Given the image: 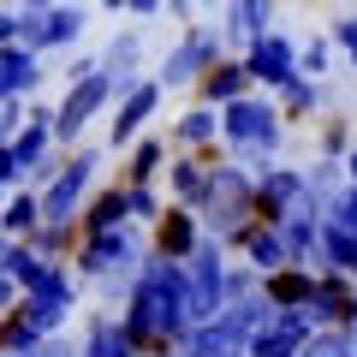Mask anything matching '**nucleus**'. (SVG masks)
Listing matches in <instances>:
<instances>
[{"instance_id": "nucleus-30", "label": "nucleus", "mask_w": 357, "mask_h": 357, "mask_svg": "<svg viewBox=\"0 0 357 357\" xmlns=\"http://www.w3.org/2000/svg\"><path fill=\"white\" fill-rule=\"evenodd\" d=\"M304 185H310V208H316V215H328V203L345 191V161H328V155H316V161L304 167Z\"/></svg>"}, {"instance_id": "nucleus-20", "label": "nucleus", "mask_w": 357, "mask_h": 357, "mask_svg": "<svg viewBox=\"0 0 357 357\" xmlns=\"http://www.w3.org/2000/svg\"><path fill=\"white\" fill-rule=\"evenodd\" d=\"M191 89H197V102H203V107H227V102H238V96H250L256 84H250V72H244L238 54H227V60H215Z\"/></svg>"}, {"instance_id": "nucleus-13", "label": "nucleus", "mask_w": 357, "mask_h": 357, "mask_svg": "<svg viewBox=\"0 0 357 357\" xmlns=\"http://www.w3.org/2000/svg\"><path fill=\"white\" fill-rule=\"evenodd\" d=\"M310 333H316V316H310V310H280V304H268V316L256 321V333H250V345H244V351H250V357H298Z\"/></svg>"}, {"instance_id": "nucleus-35", "label": "nucleus", "mask_w": 357, "mask_h": 357, "mask_svg": "<svg viewBox=\"0 0 357 357\" xmlns=\"http://www.w3.org/2000/svg\"><path fill=\"white\" fill-rule=\"evenodd\" d=\"M161 208H167V197L155 191V185H126V215H131V227H155Z\"/></svg>"}, {"instance_id": "nucleus-17", "label": "nucleus", "mask_w": 357, "mask_h": 357, "mask_svg": "<svg viewBox=\"0 0 357 357\" xmlns=\"http://www.w3.org/2000/svg\"><path fill=\"white\" fill-rule=\"evenodd\" d=\"M167 149H191V155H227L220 143V107H185V114L167 126Z\"/></svg>"}, {"instance_id": "nucleus-47", "label": "nucleus", "mask_w": 357, "mask_h": 357, "mask_svg": "<svg viewBox=\"0 0 357 357\" xmlns=\"http://www.w3.org/2000/svg\"><path fill=\"white\" fill-rule=\"evenodd\" d=\"M0 102H18V96H13V77H6V66H0Z\"/></svg>"}, {"instance_id": "nucleus-21", "label": "nucleus", "mask_w": 357, "mask_h": 357, "mask_svg": "<svg viewBox=\"0 0 357 357\" xmlns=\"http://www.w3.org/2000/svg\"><path fill=\"white\" fill-rule=\"evenodd\" d=\"M102 72L114 77L119 96H126L137 77H149V72H143V30H137V24H131V30H114V36H107V48H102Z\"/></svg>"}, {"instance_id": "nucleus-31", "label": "nucleus", "mask_w": 357, "mask_h": 357, "mask_svg": "<svg viewBox=\"0 0 357 357\" xmlns=\"http://www.w3.org/2000/svg\"><path fill=\"white\" fill-rule=\"evenodd\" d=\"M321 268L333 274H351L357 280V232L340 227V220H321Z\"/></svg>"}, {"instance_id": "nucleus-32", "label": "nucleus", "mask_w": 357, "mask_h": 357, "mask_svg": "<svg viewBox=\"0 0 357 357\" xmlns=\"http://www.w3.org/2000/svg\"><path fill=\"white\" fill-rule=\"evenodd\" d=\"M351 143H357V119H345V114H321V119H316V155L345 161Z\"/></svg>"}, {"instance_id": "nucleus-15", "label": "nucleus", "mask_w": 357, "mask_h": 357, "mask_svg": "<svg viewBox=\"0 0 357 357\" xmlns=\"http://www.w3.org/2000/svg\"><path fill=\"white\" fill-rule=\"evenodd\" d=\"M227 155H191V149H173L167 155V203H185V208H203L208 197V178Z\"/></svg>"}, {"instance_id": "nucleus-51", "label": "nucleus", "mask_w": 357, "mask_h": 357, "mask_svg": "<svg viewBox=\"0 0 357 357\" xmlns=\"http://www.w3.org/2000/svg\"><path fill=\"white\" fill-rule=\"evenodd\" d=\"M0 6H18V0H0Z\"/></svg>"}, {"instance_id": "nucleus-52", "label": "nucleus", "mask_w": 357, "mask_h": 357, "mask_svg": "<svg viewBox=\"0 0 357 357\" xmlns=\"http://www.w3.org/2000/svg\"><path fill=\"white\" fill-rule=\"evenodd\" d=\"M0 250H6V232H0Z\"/></svg>"}, {"instance_id": "nucleus-14", "label": "nucleus", "mask_w": 357, "mask_h": 357, "mask_svg": "<svg viewBox=\"0 0 357 357\" xmlns=\"http://www.w3.org/2000/svg\"><path fill=\"white\" fill-rule=\"evenodd\" d=\"M304 310L316 316V328H351L357 321V280L333 274V268H316V286H310Z\"/></svg>"}, {"instance_id": "nucleus-27", "label": "nucleus", "mask_w": 357, "mask_h": 357, "mask_svg": "<svg viewBox=\"0 0 357 357\" xmlns=\"http://www.w3.org/2000/svg\"><path fill=\"white\" fill-rule=\"evenodd\" d=\"M280 232H286V250H292L298 268H321V215H286Z\"/></svg>"}, {"instance_id": "nucleus-25", "label": "nucleus", "mask_w": 357, "mask_h": 357, "mask_svg": "<svg viewBox=\"0 0 357 357\" xmlns=\"http://www.w3.org/2000/svg\"><path fill=\"white\" fill-rule=\"evenodd\" d=\"M310 286H316V268H274V274H262V298L268 304H280V310H304L310 304Z\"/></svg>"}, {"instance_id": "nucleus-28", "label": "nucleus", "mask_w": 357, "mask_h": 357, "mask_svg": "<svg viewBox=\"0 0 357 357\" xmlns=\"http://www.w3.org/2000/svg\"><path fill=\"white\" fill-rule=\"evenodd\" d=\"M167 155H173V149H167V137H149V131H143V137L131 143V161H126V173H119V178H126V185H155V178L167 173Z\"/></svg>"}, {"instance_id": "nucleus-49", "label": "nucleus", "mask_w": 357, "mask_h": 357, "mask_svg": "<svg viewBox=\"0 0 357 357\" xmlns=\"http://www.w3.org/2000/svg\"><path fill=\"white\" fill-rule=\"evenodd\" d=\"M220 13V0H203V18H215Z\"/></svg>"}, {"instance_id": "nucleus-29", "label": "nucleus", "mask_w": 357, "mask_h": 357, "mask_svg": "<svg viewBox=\"0 0 357 357\" xmlns=\"http://www.w3.org/2000/svg\"><path fill=\"white\" fill-rule=\"evenodd\" d=\"M0 268H6V274L18 280V292H24V286H36L54 262H48V256H42L30 238H6V250H0Z\"/></svg>"}, {"instance_id": "nucleus-41", "label": "nucleus", "mask_w": 357, "mask_h": 357, "mask_svg": "<svg viewBox=\"0 0 357 357\" xmlns=\"http://www.w3.org/2000/svg\"><path fill=\"white\" fill-rule=\"evenodd\" d=\"M161 13H167V18H178V24H197V18H203V0H167Z\"/></svg>"}, {"instance_id": "nucleus-42", "label": "nucleus", "mask_w": 357, "mask_h": 357, "mask_svg": "<svg viewBox=\"0 0 357 357\" xmlns=\"http://www.w3.org/2000/svg\"><path fill=\"white\" fill-rule=\"evenodd\" d=\"M89 72H102V54H77V60L66 66V84H77V77H89Z\"/></svg>"}, {"instance_id": "nucleus-3", "label": "nucleus", "mask_w": 357, "mask_h": 357, "mask_svg": "<svg viewBox=\"0 0 357 357\" xmlns=\"http://www.w3.org/2000/svg\"><path fill=\"white\" fill-rule=\"evenodd\" d=\"M143 256H149V244H143L137 227H114V232H77V250H72V268L84 274V286H96V292L107 298V304H126L131 280H137Z\"/></svg>"}, {"instance_id": "nucleus-19", "label": "nucleus", "mask_w": 357, "mask_h": 357, "mask_svg": "<svg viewBox=\"0 0 357 357\" xmlns=\"http://www.w3.org/2000/svg\"><path fill=\"white\" fill-rule=\"evenodd\" d=\"M274 102H280L286 126H310V119L333 114V107H340V96H333L328 77H292L286 89H274Z\"/></svg>"}, {"instance_id": "nucleus-48", "label": "nucleus", "mask_w": 357, "mask_h": 357, "mask_svg": "<svg viewBox=\"0 0 357 357\" xmlns=\"http://www.w3.org/2000/svg\"><path fill=\"white\" fill-rule=\"evenodd\" d=\"M54 0H18V13H48Z\"/></svg>"}, {"instance_id": "nucleus-46", "label": "nucleus", "mask_w": 357, "mask_h": 357, "mask_svg": "<svg viewBox=\"0 0 357 357\" xmlns=\"http://www.w3.org/2000/svg\"><path fill=\"white\" fill-rule=\"evenodd\" d=\"M345 185H357V143H351V155H345Z\"/></svg>"}, {"instance_id": "nucleus-26", "label": "nucleus", "mask_w": 357, "mask_h": 357, "mask_svg": "<svg viewBox=\"0 0 357 357\" xmlns=\"http://www.w3.org/2000/svg\"><path fill=\"white\" fill-rule=\"evenodd\" d=\"M36 227H42V191L36 185H18V191L0 203V232H6V238H30Z\"/></svg>"}, {"instance_id": "nucleus-33", "label": "nucleus", "mask_w": 357, "mask_h": 357, "mask_svg": "<svg viewBox=\"0 0 357 357\" xmlns=\"http://www.w3.org/2000/svg\"><path fill=\"white\" fill-rule=\"evenodd\" d=\"M333 66H340V48L328 36H298V72L304 77H328Z\"/></svg>"}, {"instance_id": "nucleus-44", "label": "nucleus", "mask_w": 357, "mask_h": 357, "mask_svg": "<svg viewBox=\"0 0 357 357\" xmlns=\"http://www.w3.org/2000/svg\"><path fill=\"white\" fill-rule=\"evenodd\" d=\"M18 42V6H0V48Z\"/></svg>"}, {"instance_id": "nucleus-36", "label": "nucleus", "mask_w": 357, "mask_h": 357, "mask_svg": "<svg viewBox=\"0 0 357 357\" xmlns=\"http://www.w3.org/2000/svg\"><path fill=\"white\" fill-rule=\"evenodd\" d=\"M262 298V274L250 262H227V304H250Z\"/></svg>"}, {"instance_id": "nucleus-22", "label": "nucleus", "mask_w": 357, "mask_h": 357, "mask_svg": "<svg viewBox=\"0 0 357 357\" xmlns=\"http://www.w3.org/2000/svg\"><path fill=\"white\" fill-rule=\"evenodd\" d=\"M77 357H137V345H131V333L119 328V316L96 310V316L84 321V333H77Z\"/></svg>"}, {"instance_id": "nucleus-6", "label": "nucleus", "mask_w": 357, "mask_h": 357, "mask_svg": "<svg viewBox=\"0 0 357 357\" xmlns=\"http://www.w3.org/2000/svg\"><path fill=\"white\" fill-rule=\"evenodd\" d=\"M77 298H84V274H77L72 262H54L36 286H24V292H18L13 310H18V316H30L42 333H66V321H72Z\"/></svg>"}, {"instance_id": "nucleus-4", "label": "nucleus", "mask_w": 357, "mask_h": 357, "mask_svg": "<svg viewBox=\"0 0 357 357\" xmlns=\"http://www.w3.org/2000/svg\"><path fill=\"white\" fill-rule=\"evenodd\" d=\"M215 60H227V36H220L215 18H197V24H185V30H178V42L161 54L155 84H161V89H191Z\"/></svg>"}, {"instance_id": "nucleus-9", "label": "nucleus", "mask_w": 357, "mask_h": 357, "mask_svg": "<svg viewBox=\"0 0 357 357\" xmlns=\"http://www.w3.org/2000/svg\"><path fill=\"white\" fill-rule=\"evenodd\" d=\"M238 60H244V72H250V84L268 89V96L286 89L292 77H304V72H298V36H292V30H280V24L262 30L256 42H244Z\"/></svg>"}, {"instance_id": "nucleus-39", "label": "nucleus", "mask_w": 357, "mask_h": 357, "mask_svg": "<svg viewBox=\"0 0 357 357\" xmlns=\"http://www.w3.org/2000/svg\"><path fill=\"white\" fill-rule=\"evenodd\" d=\"M321 220H340V227H351V232H357V185H345V191L328 203V215H321Z\"/></svg>"}, {"instance_id": "nucleus-18", "label": "nucleus", "mask_w": 357, "mask_h": 357, "mask_svg": "<svg viewBox=\"0 0 357 357\" xmlns=\"http://www.w3.org/2000/svg\"><path fill=\"white\" fill-rule=\"evenodd\" d=\"M274 13H280V0H220V36H227V48H244V42H256L262 30H274Z\"/></svg>"}, {"instance_id": "nucleus-43", "label": "nucleus", "mask_w": 357, "mask_h": 357, "mask_svg": "<svg viewBox=\"0 0 357 357\" xmlns=\"http://www.w3.org/2000/svg\"><path fill=\"white\" fill-rule=\"evenodd\" d=\"M18 126H24V102H0V131H6V137H13Z\"/></svg>"}, {"instance_id": "nucleus-45", "label": "nucleus", "mask_w": 357, "mask_h": 357, "mask_svg": "<svg viewBox=\"0 0 357 357\" xmlns=\"http://www.w3.org/2000/svg\"><path fill=\"white\" fill-rule=\"evenodd\" d=\"M18 304V280H13V274H6V268H0V316H6V310H13Z\"/></svg>"}, {"instance_id": "nucleus-7", "label": "nucleus", "mask_w": 357, "mask_h": 357, "mask_svg": "<svg viewBox=\"0 0 357 357\" xmlns=\"http://www.w3.org/2000/svg\"><path fill=\"white\" fill-rule=\"evenodd\" d=\"M220 310H227V244L203 232V244L185 256V316L197 328V321H215Z\"/></svg>"}, {"instance_id": "nucleus-23", "label": "nucleus", "mask_w": 357, "mask_h": 357, "mask_svg": "<svg viewBox=\"0 0 357 357\" xmlns=\"http://www.w3.org/2000/svg\"><path fill=\"white\" fill-rule=\"evenodd\" d=\"M114 227H131V215H126V178L96 185L89 203H84V215H77V232H114Z\"/></svg>"}, {"instance_id": "nucleus-16", "label": "nucleus", "mask_w": 357, "mask_h": 357, "mask_svg": "<svg viewBox=\"0 0 357 357\" xmlns=\"http://www.w3.org/2000/svg\"><path fill=\"white\" fill-rule=\"evenodd\" d=\"M197 244H203V215H197V208H185V203H167L161 220L149 227V250L167 256V262H185Z\"/></svg>"}, {"instance_id": "nucleus-12", "label": "nucleus", "mask_w": 357, "mask_h": 357, "mask_svg": "<svg viewBox=\"0 0 357 357\" xmlns=\"http://www.w3.org/2000/svg\"><path fill=\"white\" fill-rule=\"evenodd\" d=\"M161 96H167V89L155 84V72L137 77V84L114 102V119H107V149H131V143L149 131V119L161 114Z\"/></svg>"}, {"instance_id": "nucleus-11", "label": "nucleus", "mask_w": 357, "mask_h": 357, "mask_svg": "<svg viewBox=\"0 0 357 357\" xmlns=\"http://www.w3.org/2000/svg\"><path fill=\"white\" fill-rule=\"evenodd\" d=\"M84 24H89V13L77 0H54L48 13H18V42L36 54H60L84 36Z\"/></svg>"}, {"instance_id": "nucleus-53", "label": "nucleus", "mask_w": 357, "mask_h": 357, "mask_svg": "<svg viewBox=\"0 0 357 357\" xmlns=\"http://www.w3.org/2000/svg\"><path fill=\"white\" fill-rule=\"evenodd\" d=\"M0 357H6V351H0Z\"/></svg>"}, {"instance_id": "nucleus-37", "label": "nucleus", "mask_w": 357, "mask_h": 357, "mask_svg": "<svg viewBox=\"0 0 357 357\" xmlns=\"http://www.w3.org/2000/svg\"><path fill=\"white\" fill-rule=\"evenodd\" d=\"M328 42L340 48V60L357 72V6H351V13H340V18H328Z\"/></svg>"}, {"instance_id": "nucleus-1", "label": "nucleus", "mask_w": 357, "mask_h": 357, "mask_svg": "<svg viewBox=\"0 0 357 357\" xmlns=\"http://www.w3.org/2000/svg\"><path fill=\"white\" fill-rule=\"evenodd\" d=\"M119 328L131 333L137 357H167L185 345L191 316H185V262H167V256H143L137 280H131L126 304H119Z\"/></svg>"}, {"instance_id": "nucleus-8", "label": "nucleus", "mask_w": 357, "mask_h": 357, "mask_svg": "<svg viewBox=\"0 0 357 357\" xmlns=\"http://www.w3.org/2000/svg\"><path fill=\"white\" fill-rule=\"evenodd\" d=\"M114 102H119V89H114L107 72H89V77H77V84H66L60 107H54V143L72 149V143L89 131V119H102Z\"/></svg>"}, {"instance_id": "nucleus-40", "label": "nucleus", "mask_w": 357, "mask_h": 357, "mask_svg": "<svg viewBox=\"0 0 357 357\" xmlns=\"http://www.w3.org/2000/svg\"><path fill=\"white\" fill-rule=\"evenodd\" d=\"M107 13H131V18H161L167 0H102Z\"/></svg>"}, {"instance_id": "nucleus-50", "label": "nucleus", "mask_w": 357, "mask_h": 357, "mask_svg": "<svg viewBox=\"0 0 357 357\" xmlns=\"http://www.w3.org/2000/svg\"><path fill=\"white\" fill-rule=\"evenodd\" d=\"M0 351H6V316H0Z\"/></svg>"}, {"instance_id": "nucleus-38", "label": "nucleus", "mask_w": 357, "mask_h": 357, "mask_svg": "<svg viewBox=\"0 0 357 357\" xmlns=\"http://www.w3.org/2000/svg\"><path fill=\"white\" fill-rule=\"evenodd\" d=\"M48 340V333L36 328L30 316H18V310H6V351H36V345Z\"/></svg>"}, {"instance_id": "nucleus-24", "label": "nucleus", "mask_w": 357, "mask_h": 357, "mask_svg": "<svg viewBox=\"0 0 357 357\" xmlns=\"http://www.w3.org/2000/svg\"><path fill=\"white\" fill-rule=\"evenodd\" d=\"M238 250H244V262H250L256 274H274V268H286V262H292V250H286V232L274 227V220H256V227L244 232V244H238Z\"/></svg>"}, {"instance_id": "nucleus-2", "label": "nucleus", "mask_w": 357, "mask_h": 357, "mask_svg": "<svg viewBox=\"0 0 357 357\" xmlns=\"http://www.w3.org/2000/svg\"><path fill=\"white\" fill-rule=\"evenodd\" d=\"M286 114L280 102L268 96V89H250V96H238V102L220 107V143H227V161L250 167V173H262V167L280 161L286 149Z\"/></svg>"}, {"instance_id": "nucleus-10", "label": "nucleus", "mask_w": 357, "mask_h": 357, "mask_svg": "<svg viewBox=\"0 0 357 357\" xmlns=\"http://www.w3.org/2000/svg\"><path fill=\"white\" fill-rule=\"evenodd\" d=\"M286 215H316V208H310L304 167L274 161V167H262V173H256V220H274V227H280Z\"/></svg>"}, {"instance_id": "nucleus-34", "label": "nucleus", "mask_w": 357, "mask_h": 357, "mask_svg": "<svg viewBox=\"0 0 357 357\" xmlns=\"http://www.w3.org/2000/svg\"><path fill=\"white\" fill-rule=\"evenodd\" d=\"M30 244H36L48 262H72V250H77V227H54V220H42V227L30 232Z\"/></svg>"}, {"instance_id": "nucleus-5", "label": "nucleus", "mask_w": 357, "mask_h": 357, "mask_svg": "<svg viewBox=\"0 0 357 357\" xmlns=\"http://www.w3.org/2000/svg\"><path fill=\"white\" fill-rule=\"evenodd\" d=\"M96 178H102V149H72L60 161V173L42 185V220H54V227H77L89 191H96Z\"/></svg>"}]
</instances>
